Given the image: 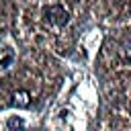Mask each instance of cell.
<instances>
[{"label": "cell", "mask_w": 131, "mask_h": 131, "mask_svg": "<svg viewBox=\"0 0 131 131\" xmlns=\"http://www.w3.org/2000/svg\"><path fill=\"white\" fill-rule=\"evenodd\" d=\"M27 96H29L27 92H18V94L14 96V104H18V106H25V104L29 102V100H27Z\"/></svg>", "instance_id": "obj_3"}, {"label": "cell", "mask_w": 131, "mask_h": 131, "mask_svg": "<svg viewBox=\"0 0 131 131\" xmlns=\"http://www.w3.org/2000/svg\"><path fill=\"white\" fill-rule=\"evenodd\" d=\"M45 18H47L51 25H55V27H63V25L70 20V14H68V10H66L63 6L53 4V6L45 8Z\"/></svg>", "instance_id": "obj_1"}, {"label": "cell", "mask_w": 131, "mask_h": 131, "mask_svg": "<svg viewBox=\"0 0 131 131\" xmlns=\"http://www.w3.org/2000/svg\"><path fill=\"white\" fill-rule=\"evenodd\" d=\"M119 57L125 66H131V45H125L123 49H119Z\"/></svg>", "instance_id": "obj_2"}]
</instances>
